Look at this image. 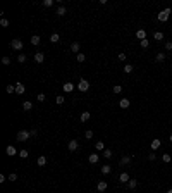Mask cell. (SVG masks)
Listing matches in <instances>:
<instances>
[{
  "label": "cell",
  "mask_w": 172,
  "mask_h": 193,
  "mask_svg": "<svg viewBox=\"0 0 172 193\" xmlns=\"http://www.w3.org/2000/svg\"><path fill=\"white\" fill-rule=\"evenodd\" d=\"M119 179H121V183H129V174L127 173H122L119 176Z\"/></svg>",
  "instance_id": "15"
},
{
  "label": "cell",
  "mask_w": 172,
  "mask_h": 193,
  "mask_svg": "<svg viewBox=\"0 0 172 193\" xmlns=\"http://www.w3.org/2000/svg\"><path fill=\"white\" fill-rule=\"evenodd\" d=\"M127 186H129V188H131V190H134L136 186H138V181H136V179H129V183H127Z\"/></svg>",
  "instance_id": "25"
},
{
  "label": "cell",
  "mask_w": 172,
  "mask_h": 193,
  "mask_svg": "<svg viewBox=\"0 0 172 193\" xmlns=\"http://www.w3.org/2000/svg\"><path fill=\"white\" fill-rule=\"evenodd\" d=\"M84 136L88 138V140H90V138H93V131H91V129H88V131L84 133Z\"/></svg>",
  "instance_id": "39"
},
{
  "label": "cell",
  "mask_w": 172,
  "mask_h": 193,
  "mask_svg": "<svg viewBox=\"0 0 172 193\" xmlns=\"http://www.w3.org/2000/svg\"><path fill=\"white\" fill-rule=\"evenodd\" d=\"M167 193H172V188H170V190H169V191H167Z\"/></svg>",
  "instance_id": "50"
},
{
  "label": "cell",
  "mask_w": 172,
  "mask_h": 193,
  "mask_svg": "<svg viewBox=\"0 0 172 193\" xmlns=\"http://www.w3.org/2000/svg\"><path fill=\"white\" fill-rule=\"evenodd\" d=\"M29 133H31V136H36V135H38V131H36V129H31Z\"/></svg>",
  "instance_id": "48"
},
{
  "label": "cell",
  "mask_w": 172,
  "mask_h": 193,
  "mask_svg": "<svg viewBox=\"0 0 172 193\" xmlns=\"http://www.w3.org/2000/svg\"><path fill=\"white\" fill-rule=\"evenodd\" d=\"M103 157H105V159H110V157H112V150L105 148V150H103Z\"/></svg>",
  "instance_id": "32"
},
{
  "label": "cell",
  "mask_w": 172,
  "mask_h": 193,
  "mask_svg": "<svg viewBox=\"0 0 172 193\" xmlns=\"http://www.w3.org/2000/svg\"><path fill=\"white\" fill-rule=\"evenodd\" d=\"M55 100H57V103H59V105H60V103H64V97H62V95H59V97H57Z\"/></svg>",
  "instance_id": "44"
},
{
  "label": "cell",
  "mask_w": 172,
  "mask_h": 193,
  "mask_svg": "<svg viewBox=\"0 0 172 193\" xmlns=\"http://www.w3.org/2000/svg\"><path fill=\"white\" fill-rule=\"evenodd\" d=\"M148 160H155V153H148Z\"/></svg>",
  "instance_id": "47"
},
{
  "label": "cell",
  "mask_w": 172,
  "mask_h": 193,
  "mask_svg": "<svg viewBox=\"0 0 172 193\" xmlns=\"http://www.w3.org/2000/svg\"><path fill=\"white\" fill-rule=\"evenodd\" d=\"M45 60V53H41V52H38V53H35V62H38V64H41V62Z\"/></svg>",
  "instance_id": "7"
},
{
  "label": "cell",
  "mask_w": 172,
  "mask_h": 193,
  "mask_svg": "<svg viewBox=\"0 0 172 193\" xmlns=\"http://www.w3.org/2000/svg\"><path fill=\"white\" fill-rule=\"evenodd\" d=\"M43 5H45V7H52V5H53V0H43Z\"/></svg>",
  "instance_id": "37"
},
{
  "label": "cell",
  "mask_w": 172,
  "mask_h": 193,
  "mask_svg": "<svg viewBox=\"0 0 172 193\" xmlns=\"http://www.w3.org/2000/svg\"><path fill=\"white\" fill-rule=\"evenodd\" d=\"M165 48H167V50H172V41H165Z\"/></svg>",
  "instance_id": "46"
},
{
  "label": "cell",
  "mask_w": 172,
  "mask_h": 193,
  "mask_svg": "<svg viewBox=\"0 0 172 193\" xmlns=\"http://www.w3.org/2000/svg\"><path fill=\"white\" fill-rule=\"evenodd\" d=\"M153 38H155L157 41H160V40H164V33H162V31H157L155 35H153Z\"/></svg>",
  "instance_id": "23"
},
{
  "label": "cell",
  "mask_w": 172,
  "mask_h": 193,
  "mask_svg": "<svg viewBox=\"0 0 172 193\" xmlns=\"http://www.w3.org/2000/svg\"><path fill=\"white\" fill-rule=\"evenodd\" d=\"M139 45L143 47V48H148V47H150V41H148V38H146V40H141V41H139Z\"/></svg>",
  "instance_id": "29"
},
{
  "label": "cell",
  "mask_w": 172,
  "mask_h": 193,
  "mask_svg": "<svg viewBox=\"0 0 172 193\" xmlns=\"http://www.w3.org/2000/svg\"><path fill=\"white\" fill-rule=\"evenodd\" d=\"M28 150H19V157H21V159H26V157H28Z\"/></svg>",
  "instance_id": "34"
},
{
  "label": "cell",
  "mask_w": 172,
  "mask_h": 193,
  "mask_svg": "<svg viewBox=\"0 0 172 193\" xmlns=\"http://www.w3.org/2000/svg\"><path fill=\"white\" fill-rule=\"evenodd\" d=\"M66 12H67V10H66V7H64V5H60V7H59L57 9V16H66Z\"/></svg>",
  "instance_id": "19"
},
{
  "label": "cell",
  "mask_w": 172,
  "mask_h": 193,
  "mask_svg": "<svg viewBox=\"0 0 172 193\" xmlns=\"http://www.w3.org/2000/svg\"><path fill=\"white\" fill-rule=\"evenodd\" d=\"M95 148H96V150H105V147H103V141H96V143H95Z\"/></svg>",
  "instance_id": "28"
},
{
  "label": "cell",
  "mask_w": 172,
  "mask_h": 193,
  "mask_svg": "<svg viewBox=\"0 0 172 193\" xmlns=\"http://www.w3.org/2000/svg\"><path fill=\"white\" fill-rule=\"evenodd\" d=\"M22 109H24V111H31V109H33V103H31V102H28V100H26V102L22 103Z\"/></svg>",
  "instance_id": "22"
},
{
  "label": "cell",
  "mask_w": 172,
  "mask_h": 193,
  "mask_svg": "<svg viewBox=\"0 0 172 193\" xmlns=\"http://www.w3.org/2000/svg\"><path fill=\"white\" fill-rule=\"evenodd\" d=\"M170 69H172V67H170Z\"/></svg>",
  "instance_id": "51"
},
{
  "label": "cell",
  "mask_w": 172,
  "mask_h": 193,
  "mask_svg": "<svg viewBox=\"0 0 172 193\" xmlns=\"http://www.w3.org/2000/svg\"><path fill=\"white\" fill-rule=\"evenodd\" d=\"M79 119H81V123H86V121L90 119V112H88V111H84V112L81 114V117H79Z\"/></svg>",
  "instance_id": "17"
},
{
  "label": "cell",
  "mask_w": 172,
  "mask_h": 193,
  "mask_svg": "<svg viewBox=\"0 0 172 193\" xmlns=\"http://www.w3.org/2000/svg\"><path fill=\"white\" fill-rule=\"evenodd\" d=\"M155 60H157V62H164V60H165V55H164V53H157Z\"/></svg>",
  "instance_id": "30"
},
{
  "label": "cell",
  "mask_w": 172,
  "mask_h": 193,
  "mask_svg": "<svg viewBox=\"0 0 172 193\" xmlns=\"http://www.w3.org/2000/svg\"><path fill=\"white\" fill-rule=\"evenodd\" d=\"M117 59H119L121 62H124V60H126V53H119V55H117Z\"/></svg>",
  "instance_id": "42"
},
{
  "label": "cell",
  "mask_w": 172,
  "mask_h": 193,
  "mask_svg": "<svg viewBox=\"0 0 172 193\" xmlns=\"http://www.w3.org/2000/svg\"><path fill=\"white\" fill-rule=\"evenodd\" d=\"M31 136V133L29 131H26V129H22V131H19L17 133V136H16V140H19V141H26Z\"/></svg>",
  "instance_id": "3"
},
{
  "label": "cell",
  "mask_w": 172,
  "mask_h": 193,
  "mask_svg": "<svg viewBox=\"0 0 172 193\" xmlns=\"http://www.w3.org/2000/svg\"><path fill=\"white\" fill-rule=\"evenodd\" d=\"M160 145H162V141L158 140V138H155V140H152V150H158Z\"/></svg>",
  "instance_id": "10"
},
{
  "label": "cell",
  "mask_w": 172,
  "mask_h": 193,
  "mask_svg": "<svg viewBox=\"0 0 172 193\" xmlns=\"http://www.w3.org/2000/svg\"><path fill=\"white\" fill-rule=\"evenodd\" d=\"M121 91H122V86H121V85H115V86H114V93H121Z\"/></svg>",
  "instance_id": "38"
},
{
  "label": "cell",
  "mask_w": 172,
  "mask_h": 193,
  "mask_svg": "<svg viewBox=\"0 0 172 193\" xmlns=\"http://www.w3.org/2000/svg\"><path fill=\"white\" fill-rule=\"evenodd\" d=\"M170 12H172V10H170L169 7H167V9H164V10H162V12H160L158 16H157V19H158L160 23H165V21L169 19V16H170Z\"/></svg>",
  "instance_id": "1"
},
{
  "label": "cell",
  "mask_w": 172,
  "mask_h": 193,
  "mask_svg": "<svg viewBox=\"0 0 172 193\" xmlns=\"http://www.w3.org/2000/svg\"><path fill=\"white\" fill-rule=\"evenodd\" d=\"M69 150H71V152H76V150H78V141H76V140L69 141Z\"/></svg>",
  "instance_id": "12"
},
{
  "label": "cell",
  "mask_w": 172,
  "mask_h": 193,
  "mask_svg": "<svg viewBox=\"0 0 172 193\" xmlns=\"http://www.w3.org/2000/svg\"><path fill=\"white\" fill-rule=\"evenodd\" d=\"M9 179H10V181H16V179H17V174H16V173L9 174Z\"/></svg>",
  "instance_id": "45"
},
{
  "label": "cell",
  "mask_w": 172,
  "mask_h": 193,
  "mask_svg": "<svg viewBox=\"0 0 172 193\" xmlns=\"http://www.w3.org/2000/svg\"><path fill=\"white\" fill-rule=\"evenodd\" d=\"M162 160H164L165 164H169V162H170V155H169V153H164V155H162Z\"/></svg>",
  "instance_id": "35"
},
{
  "label": "cell",
  "mask_w": 172,
  "mask_h": 193,
  "mask_svg": "<svg viewBox=\"0 0 172 193\" xmlns=\"http://www.w3.org/2000/svg\"><path fill=\"white\" fill-rule=\"evenodd\" d=\"M71 50L76 52V53H79V41H74L72 45H71Z\"/></svg>",
  "instance_id": "21"
},
{
  "label": "cell",
  "mask_w": 172,
  "mask_h": 193,
  "mask_svg": "<svg viewBox=\"0 0 172 193\" xmlns=\"http://www.w3.org/2000/svg\"><path fill=\"white\" fill-rule=\"evenodd\" d=\"M119 105H121V109H127V107L131 105V102H129L127 98H121L119 100Z\"/></svg>",
  "instance_id": "9"
},
{
  "label": "cell",
  "mask_w": 172,
  "mask_h": 193,
  "mask_svg": "<svg viewBox=\"0 0 172 193\" xmlns=\"http://www.w3.org/2000/svg\"><path fill=\"white\" fill-rule=\"evenodd\" d=\"M45 164H47V159H45V157H43V155L38 157V166H45Z\"/></svg>",
  "instance_id": "33"
},
{
  "label": "cell",
  "mask_w": 172,
  "mask_h": 193,
  "mask_svg": "<svg viewBox=\"0 0 172 193\" xmlns=\"http://www.w3.org/2000/svg\"><path fill=\"white\" fill-rule=\"evenodd\" d=\"M26 59H28L26 55H17V60H19L21 64H22V62H26Z\"/></svg>",
  "instance_id": "40"
},
{
  "label": "cell",
  "mask_w": 172,
  "mask_h": 193,
  "mask_svg": "<svg viewBox=\"0 0 172 193\" xmlns=\"http://www.w3.org/2000/svg\"><path fill=\"white\" fill-rule=\"evenodd\" d=\"M84 59H86V55H84V53H81V52H79V53H76V60H78V62H84Z\"/></svg>",
  "instance_id": "24"
},
{
  "label": "cell",
  "mask_w": 172,
  "mask_h": 193,
  "mask_svg": "<svg viewBox=\"0 0 172 193\" xmlns=\"http://www.w3.org/2000/svg\"><path fill=\"white\" fill-rule=\"evenodd\" d=\"M59 40H60V36H59L57 33H52V35H50V41H52V43H57Z\"/></svg>",
  "instance_id": "20"
},
{
  "label": "cell",
  "mask_w": 172,
  "mask_h": 193,
  "mask_svg": "<svg viewBox=\"0 0 172 193\" xmlns=\"http://www.w3.org/2000/svg\"><path fill=\"white\" fill-rule=\"evenodd\" d=\"M40 43H41V38L38 35H33L31 36V45H40Z\"/></svg>",
  "instance_id": "13"
},
{
  "label": "cell",
  "mask_w": 172,
  "mask_h": 193,
  "mask_svg": "<svg viewBox=\"0 0 172 193\" xmlns=\"http://www.w3.org/2000/svg\"><path fill=\"white\" fill-rule=\"evenodd\" d=\"M131 162V157L129 155H124V157H121V166H127Z\"/></svg>",
  "instance_id": "14"
},
{
  "label": "cell",
  "mask_w": 172,
  "mask_h": 193,
  "mask_svg": "<svg viewBox=\"0 0 172 193\" xmlns=\"http://www.w3.org/2000/svg\"><path fill=\"white\" fill-rule=\"evenodd\" d=\"M136 38H138L139 41L146 40V31H145V29H138V31H136Z\"/></svg>",
  "instance_id": "5"
},
{
  "label": "cell",
  "mask_w": 172,
  "mask_h": 193,
  "mask_svg": "<svg viewBox=\"0 0 172 193\" xmlns=\"http://www.w3.org/2000/svg\"><path fill=\"white\" fill-rule=\"evenodd\" d=\"M5 153H7L9 157H12V155H16V153H19V152H17V150L12 147V145H9V147L5 148Z\"/></svg>",
  "instance_id": "6"
},
{
  "label": "cell",
  "mask_w": 172,
  "mask_h": 193,
  "mask_svg": "<svg viewBox=\"0 0 172 193\" xmlns=\"http://www.w3.org/2000/svg\"><path fill=\"white\" fill-rule=\"evenodd\" d=\"M2 64L9 66V64H10V59H9V57H4V59H2Z\"/></svg>",
  "instance_id": "43"
},
{
  "label": "cell",
  "mask_w": 172,
  "mask_h": 193,
  "mask_svg": "<svg viewBox=\"0 0 172 193\" xmlns=\"http://www.w3.org/2000/svg\"><path fill=\"white\" fill-rule=\"evenodd\" d=\"M0 26H2V28H7V26H9V21L2 17V19H0Z\"/></svg>",
  "instance_id": "36"
},
{
  "label": "cell",
  "mask_w": 172,
  "mask_h": 193,
  "mask_svg": "<svg viewBox=\"0 0 172 193\" xmlns=\"http://www.w3.org/2000/svg\"><path fill=\"white\" fill-rule=\"evenodd\" d=\"M22 45H24V43H22L19 38H16V40L10 41V48H14V50H21V48H22Z\"/></svg>",
  "instance_id": "4"
},
{
  "label": "cell",
  "mask_w": 172,
  "mask_h": 193,
  "mask_svg": "<svg viewBox=\"0 0 172 193\" xmlns=\"http://www.w3.org/2000/svg\"><path fill=\"white\" fill-rule=\"evenodd\" d=\"M133 69H134V67L131 66V64H126V66H124V73L126 74H129V73H133Z\"/></svg>",
  "instance_id": "26"
},
{
  "label": "cell",
  "mask_w": 172,
  "mask_h": 193,
  "mask_svg": "<svg viewBox=\"0 0 172 193\" xmlns=\"http://www.w3.org/2000/svg\"><path fill=\"white\" fill-rule=\"evenodd\" d=\"M110 171H112L110 166H102V174H108Z\"/></svg>",
  "instance_id": "27"
},
{
  "label": "cell",
  "mask_w": 172,
  "mask_h": 193,
  "mask_svg": "<svg viewBox=\"0 0 172 193\" xmlns=\"http://www.w3.org/2000/svg\"><path fill=\"white\" fill-rule=\"evenodd\" d=\"M96 188H98V191H105V190H107V183H105V181H100L98 185H96Z\"/></svg>",
  "instance_id": "18"
},
{
  "label": "cell",
  "mask_w": 172,
  "mask_h": 193,
  "mask_svg": "<svg viewBox=\"0 0 172 193\" xmlns=\"http://www.w3.org/2000/svg\"><path fill=\"white\" fill-rule=\"evenodd\" d=\"M16 93H19V95L24 93V85L22 83H16Z\"/></svg>",
  "instance_id": "11"
},
{
  "label": "cell",
  "mask_w": 172,
  "mask_h": 193,
  "mask_svg": "<svg viewBox=\"0 0 172 193\" xmlns=\"http://www.w3.org/2000/svg\"><path fill=\"white\" fill-rule=\"evenodd\" d=\"M45 98H47V95H45V93H40V95H38V102H43Z\"/></svg>",
  "instance_id": "41"
},
{
  "label": "cell",
  "mask_w": 172,
  "mask_h": 193,
  "mask_svg": "<svg viewBox=\"0 0 172 193\" xmlns=\"http://www.w3.org/2000/svg\"><path fill=\"white\" fill-rule=\"evenodd\" d=\"M78 90L79 91H88V90H90V83L86 81L84 78H81V79H79V83H78Z\"/></svg>",
  "instance_id": "2"
},
{
  "label": "cell",
  "mask_w": 172,
  "mask_h": 193,
  "mask_svg": "<svg viewBox=\"0 0 172 193\" xmlns=\"http://www.w3.org/2000/svg\"><path fill=\"white\" fill-rule=\"evenodd\" d=\"M64 91H66V93H71V91H74V85L72 83H64Z\"/></svg>",
  "instance_id": "8"
},
{
  "label": "cell",
  "mask_w": 172,
  "mask_h": 193,
  "mask_svg": "<svg viewBox=\"0 0 172 193\" xmlns=\"http://www.w3.org/2000/svg\"><path fill=\"white\" fill-rule=\"evenodd\" d=\"M169 140H170V141H172V135H170V136H169Z\"/></svg>",
  "instance_id": "49"
},
{
  "label": "cell",
  "mask_w": 172,
  "mask_h": 193,
  "mask_svg": "<svg viewBox=\"0 0 172 193\" xmlns=\"http://www.w3.org/2000/svg\"><path fill=\"white\" fill-rule=\"evenodd\" d=\"M5 90H7V93H14V91H16V85H7Z\"/></svg>",
  "instance_id": "31"
},
{
  "label": "cell",
  "mask_w": 172,
  "mask_h": 193,
  "mask_svg": "<svg viewBox=\"0 0 172 193\" xmlns=\"http://www.w3.org/2000/svg\"><path fill=\"white\" fill-rule=\"evenodd\" d=\"M98 159H100V157L96 155V153H91V155L88 157V160H90L91 164H96V162H98Z\"/></svg>",
  "instance_id": "16"
}]
</instances>
